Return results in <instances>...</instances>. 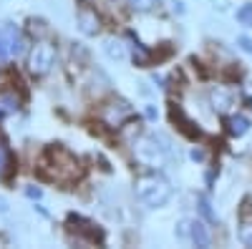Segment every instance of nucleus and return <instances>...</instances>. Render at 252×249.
<instances>
[{
    "instance_id": "f257e3e1",
    "label": "nucleus",
    "mask_w": 252,
    "mask_h": 249,
    "mask_svg": "<svg viewBox=\"0 0 252 249\" xmlns=\"http://www.w3.org/2000/svg\"><path fill=\"white\" fill-rule=\"evenodd\" d=\"M136 199L146 206H152V209H157V206H164L166 201L172 199V184L166 181L161 174L152 171V174H144L136 179Z\"/></svg>"
},
{
    "instance_id": "f03ea898",
    "label": "nucleus",
    "mask_w": 252,
    "mask_h": 249,
    "mask_svg": "<svg viewBox=\"0 0 252 249\" xmlns=\"http://www.w3.org/2000/svg\"><path fill=\"white\" fill-rule=\"evenodd\" d=\"M136 154L144 164L159 169V166L166 161V156H169V141H166L164 136H144L136 143Z\"/></svg>"
},
{
    "instance_id": "7ed1b4c3",
    "label": "nucleus",
    "mask_w": 252,
    "mask_h": 249,
    "mask_svg": "<svg viewBox=\"0 0 252 249\" xmlns=\"http://www.w3.org/2000/svg\"><path fill=\"white\" fill-rule=\"evenodd\" d=\"M56 63V48L51 43H46V40H40V43H35L28 53V68L33 76H46Z\"/></svg>"
},
{
    "instance_id": "20e7f679",
    "label": "nucleus",
    "mask_w": 252,
    "mask_h": 249,
    "mask_svg": "<svg viewBox=\"0 0 252 249\" xmlns=\"http://www.w3.org/2000/svg\"><path fill=\"white\" fill-rule=\"evenodd\" d=\"M177 237L179 239H189L197 247H209L212 244V237H209L207 224L199 221V219H182L177 224Z\"/></svg>"
},
{
    "instance_id": "39448f33",
    "label": "nucleus",
    "mask_w": 252,
    "mask_h": 249,
    "mask_svg": "<svg viewBox=\"0 0 252 249\" xmlns=\"http://www.w3.org/2000/svg\"><path fill=\"white\" fill-rule=\"evenodd\" d=\"M131 116H134L131 103H129V101H121V98L114 101V103H109V106L103 109V123H106V126H111V129H121Z\"/></svg>"
},
{
    "instance_id": "423d86ee",
    "label": "nucleus",
    "mask_w": 252,
    "mask_h": 249,
    "mask_svg": "<svg viewBox=\"0 0 252 249\" xmlns=\"http://www.w3.org/2000/svg\"><path fill=\"white\" fill-rule=\"evenodd\" d=\"M237 239L245 247H252V201L247 199L240 206V217H237Z\"/></svg>"
},
{
    "instance_id": "0eeeda50",
    "label": "nucleus",
    "mask_w": 252,
    "mask_h": 249,
    "mask_svg": "<svg viewBox=\"0 0 252 249\" xmlns=\"http://www.w3.org/2000/svg\"><path fill=\"white\" fill-rule=\"evenodd\" d=\"M78 30L83 33V35H96L98 30H101V18H98V13L94 10V8H78Z\"/></svg>"
},
{
    "instance_id": "6e6552de",
    "label": "nucleus",
    "mask_w": 252,
    "mask_h": 249,
    "mask_svg": "<svg viewBox=\"0 0 252 249\" xmlns=\"http://www.w3.org/2000/svg\"><path fill=\"white\" fill-rule=\"evenodd\" d=\"M0 30H3V38H5L8 55H18L20 51H23V35H20V28L15 23H3Z\"/></svg>"
},
{
    "instance_id": "1a4fd4ad",
    "label": "nucleus",
    "mask_w": 252,
    "mask_h": 249,
    "mask_svg": "<svg viewBox=\"0 0 252 249\" xmlns=\"http://www.w3.org/2000/svg\"><path fill=\"white\" fill-rule=\"evenodd\" d=\"M209 101H212V109L217 113H227L229 109H232V101L235 98H232V91L217 86V88H212V93H209Z\"/></svg>"
},
{
    "instance_id": "9d476101",
    "label": "nucleus",
    "mask_w": 252,
    "mask_h": 249,
    "mask_svg": "<svg viewBox=\"0 0 252 249\" xmlns=\"http://www.w3.org/2000/svg\"><path fill=\"white\" fill-rule=\"evenodd\" d=\"M103 53H106L111 60H126V46H124V40H116V38H109L106 43H103Z\"/></svg>"
},
{
    "instance_id": "9b49d317",
    "label": "nucleus",
    "mask_w": 252,
    "mask_h": 249,
    "mask_svg": "<svg viewBox=\"0 0 252 249\" xmlns=\"http://www.w3.org/2000/svg\"><path fill=\"white\" fill-rule=\"evenodd\" d=\"M227 129L232 136H245L250 131V121L245 116H229L227 118Z\"/></svg>"
},
{
    "instance_id": "f8f14e48",
    "label": "nucleus",
    "mask_w": 252,
    "mask_h": 249,
    "mask_svg": "<svg viewBox=\"0 0 252 249\" xmlns=\"http://www.w3.org/2000/svg\"><path fill=\"white\" fill-rule=\"evenodd\" d=\"M197 206H199V214H202V219H204L207 224H215V221H217V214L212 212V204H209V199H207L204 194L197 199Z\"/></svg>"
},
{
    "instance_id": "ddd939ff",
    "label": "nucleus",
    "mask_w": 252,
    "mask_h": 249,
    "mask_svg": "<svg viewBox=\"0 0 252 249\" xmlns=\"http://www.w3.org/2000/svg\"><path fill=\"white\" fill-rule=\"evenodd\" d=\"M129 3H131V8L139 10V13H149V10H154V8L159 5V0H129Z\"/></svg>"
},
{
    "instance_id": "4468645a",
    "label": "nucleus",
    "mask_w": 252,
    "mask_h": 249,
    "mask_svg": "<svg viewBox=\"0 0 252 249\" xmlns=\"http://www.w3.org/2000/svg\"><path fill=\"white\" fill-rule=\"evenodd\" d=\"M134 63L136 66H146V63H149V51H146L141 43H134Z\"/></svg>"
},
{
    "instance_id": "2eb2a0df",
    "label": "nucleus",
    "mask_w": 252,
    "mask_h": 249,
    "mask_svg": "<svg viewBox=\"0 0 252 249\" xmlns=\"http://www.w3.org/2000/svg\"><path fill=\"white\" fill-rule=\"evenodd\" d=\"M237 20H240L242 26H250V23H252V5L240 8V10H237Z\"/></svg>"
},
{
    "instance_id": "dca6fc26",
    "label": "nucleus",
    "mask_w": 252,
    "mask_h": 249,
    "mask_svg": "<svg viewBox=\"0 0 252 249\" xmlns=\"http://www.w3.org/2000/svg\"><path fill=\"white\" fill-rule=\"evenodd\" d=\"M10 164V156H8V149L5 146H0V171L5 169V166Z\"/></svg>"
},
{
    "instance_id": "f3484780",
    "label": "nucleus",
    "mask_w": 252,
    "mask_h": 249,
    "mask_svg": "<svg viewBox=\"0 0 252 249\" xmlns=\"http://www.w3.org/2000/svg\"><path fill=\"white\" fill-rule=\"evenodd\" d=\"M26 196H28V199H40V196H43V192H40L38 186H28V189H26Z\"/></svg>"
},
{
    "instance_id": "a211bd4d",
    "label": "nucleus",
    "mask_w": 252,
    "mask_h": 249,
    "mask_svg": "<svg viewBox=\"0 0 252 249\" xmlns=\"http://www.w3.org/2000/svg\"><path fill=\"white\" fill-rule=\"evenodd\" d=\"M8 58V46H5V38H3V30H0V60Z\"/></svg>"
},
{
    "instance_id": "6ab92c4d",
    "label": "nucleus",
    "mask_w": 252,
    "mask_h": 249,
    "mask_svg": "<svg viewBox=\"0 0 252 249\" xmlns=\"http://www.w3.org/2000/svg\"><path fill=\"white\" fill-rule=\"evenodd\" d=\"M237 43H240V48H242V51H252V40H250V38H245V35H242V38L237 40Z\"/></svg>"
},
{
    "instance_id": "aec40b11",
    "label": "nucleus",
    "mask_w": 252,
    "mask_h": 249,
    "mask_svg": "<svg viewBox=\"0 0 252 249\" xmlns=\"http://www.w3.org/2000/svg\"><path fill=\"white\" fill-rule=\"evenodd\" d=\"M146 116H149V118H157V109H154V106H146Z\"/></svg>"
},
{
    "instance_id": "412c9836",
    "label": "nucleus",
    "mask_w": 252,
    "mask_h": 249,
    "mask_svg": "<svg viewBox=\"0 0 252 249\" xmlns=\"http://www.w3.org/2000/svg\"><path fill=\"white\" fill-rule=\"evenodd\" d=\"M0 214H8V204H5V199H0Z\"/></svg>"
},
{
    "instance_id": "4be33fe9",
    "label": "nucleus",
    "mask_w": 252,
    "mask_h": 249,
    "mask_svg": "<svg viewBox=\"0 0 252 249\" xmlns=\"http://www.w3.org/2000/svg\"><path fill=\"white\" fill-rule=\"evenodd\" d=\"M192 159H199V161H202V159H204V154H202V151H197V149H194V151H192Z\"/></svg>"
},
{
    "instance_id": "5701e85b",
    "label": "nucleus",
    "mask_w": 252,
    "mask_h": 249,
    "mask_svg": "<svg viewBox=\"0 0 252 249\" xmlns=\"http://www.w3.org/2000/svg\"><path fill=\"white\" fill-rule=\"evenodd\" d=\"M3 116H5V111H3V109H0V118H3Z\"/></svg>"
}]
</instances>
